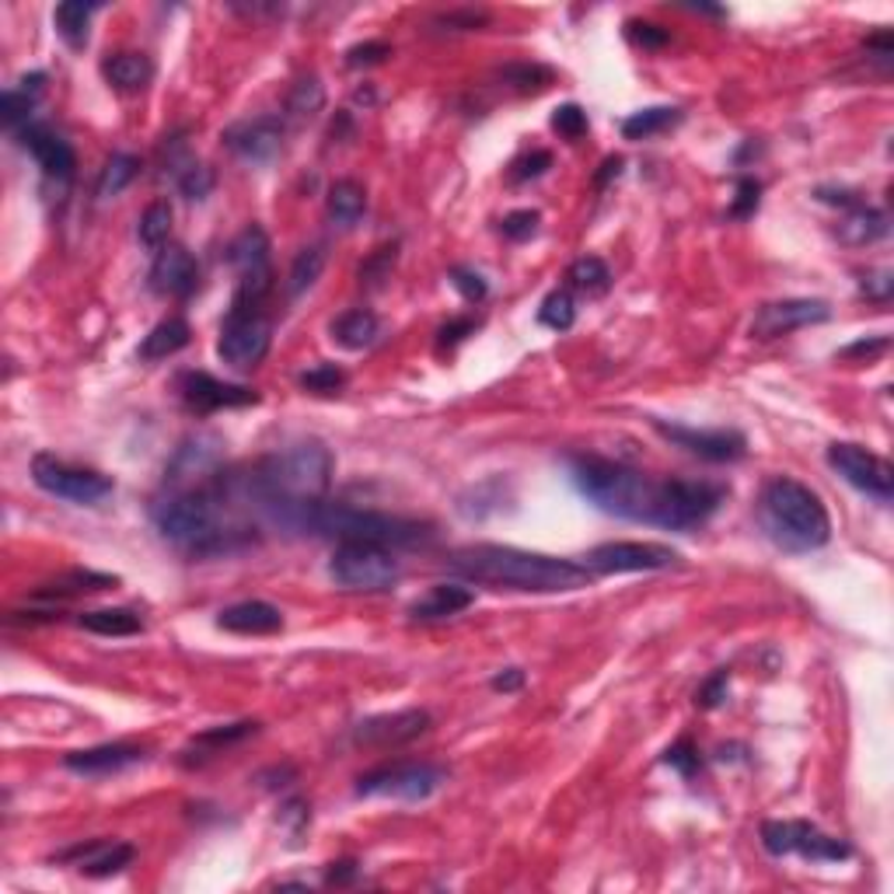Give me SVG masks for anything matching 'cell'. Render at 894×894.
Listing matches in <instances>:
<instances>
[{
  "mask_svg": "<svg viewBox=\"0 0 894 894\" xmlns=\"http://www.w3.org/2000/svg\"><path fill=\"white\" fill-rule=\"evenodd\" d=\"M573 486L581 496L622 521L658 525L671 531H688L703 525L724 500V486L713 483H685V479H650L647 472L629 465L581 454L570 462Z\"/></svg>",
  "mask_w": 894,
  "mask_h": 894,
  "instance_id": "1",
  "label": "cell"
},
{
  "mask_svg": "<svg viewBox=\"0 0 894 894\" xmlns=\"http://www.w3.org/2000/svg\"><path fill=\"white\" fill-rule=\"evenodd\" d=\"M448 566L475 584L531 591V594H563L594 584V573L584 563L560 560V555L525 552L514 545H465L448 555Z\"/></svg>",
  "mask_w": 894,
  "mask_h": 894,
  "instance_id": "2",
  "label": "cell"
},
{
  "mask_svg": "<svg viewBox=\"0 0 894 894\" xmlns=\"http://www.w3.org/2000/svg\"><path fill=\"white\" fill-rule=\"evenodd\" d=\"M332 451L318 441L276 451L249 475V496L255 504H311L322 500L332 483Z\"/></svg>",
  "mask_w": 894,
  "mask_h": 894,
  "instance_id": "3",
  "label": "cell"
},
{
  "mask_svg": "<svg viewBox=\"0 0 894 894\" xmlns=\"http://www.w3.org/2000/svg\"><path fill=\"white\" fill-rule=\"evenodd\" d=\"M759 518L769 539L786 552L821 549L831 534L828 510L818 500V493L797 479H790V475H780V479H772L762 489Z\"/></svg>",
  "mask_w": 894,
  "mask_h": 894,
  "instance_id": "4",
  "label": "cell"
},
{
  "mask_svg": "<svg viewBox=\"0 0 894 894\" xmlns=\"http://www.w3.org/2000/svg\"><path fill=\"white\" fill-rule=\"evenodd\" d=\"M217 486L213 489H183L168 496L154 507V525L175 545H189L196 552L221 549L224 545V528L221 510H217Z\"/></svg>",
  "mask_w": 894,
  "mask_h": 894,
  "instance_id": "5",
  "label": "cell"
},
{
  "mask_svg": "<svg viewBox=\"0 0 894 894\" xmlns=\"http://www.w3.org/2000/svg\"><path fill=\"white\" fill-rule=\"evenodd\" d=\"M329 577L343 591H388L399 581V563L388 545L377 542H340L329 560Z\"/></svg>",
  "mask_w": 894,
  "mask_h": 894,
  "instance_id": "6",
  "label": "cell"
},
{
  "mask_svg": "<svg viewBox=\"0 0 894 894\" xmlns=\"http://www.w3.org/2000/svg\"><path fill=\"white\" fill-rule=\"evenodd\" d=\"M32 479H35L38 489H46L49 496H59V500L77 504V507L102 504L115 489L109 475L67 465V462H59L56 454H35V459H32Z\"/></svg>",
  "mask_w": 894,
  "mask_h": 894,
  "instance_id": "7",
  "label": "cell"
},
{
  "mask_svg": "<svg viewBox=\"0 0 894 894\" xmlns=\"http://www.w3.org/2000/svg\"><path fill=\"white\" fill-rule=\"evenodd\" d=\"M448 772L430 762H395L367 772L356 780L361 797H395V801H427L444 786Z\"/></svg>",
  "mask_w": 894,
  "mask_h": 894,
  "instance_id": "8",
  "label": "cell"
},
{
  "mask_svg": "<svg viewBox=\"0 0 894 894\" xmlns=\"http://www.w3.org/2000/svg\"><path fill=\"white\" fill-rule=\"evenodd\" d=\"M762 846L772 852V857H790V852H797V857H804L810 863H839V860L852 857V849L842 839H831L821 828H814L807 821H765Z\"/></svg>",
  "mask_w": 894,
  "mask_h": 894,
  "instance_id": "9",
  "label": "cell"
},
{
  "mask_svg": "<svg viewBox=\"0 0 894 894\" xmlns=\"http://www.w3.org/2000/svg\"><path fill=\"white\" fill-rule=\"evenodd\" d=\"M828 465L836 468L849 486H857L860 493L873 496L878 504H891L894 496V468L887 459L873 454L860 444L839 441L828 448Z\"/></svg>",
  "mask_w": 894,
  "mask_h": 894,
  "instance_id": "10",
  "label": "cell"
},
{
  "mask_svg": "<svg viewBox=\"0 0 894 894\" xmlns=\"http://www.w3.org/2000/svg\"><path fill=\"white\" fill-rule=\"evenodd\" d=\"M269 343L273 325L260 311H231L221 329V340H217V356L234 371H249L269 353Z\"/></svg>",
  "mask_w": 894,
  "mask_h": 894,
  "instance_id": "11",
  "label": "cell"
},
{
  "mask_svg": "<svg viewBox=\"0 0 894 894\" xmlns=\"http://www.w3.org/2000/svg\"><path fill=\"white\" fill-rule=\"evenodd\" d=\"M682 555L658 545V542H605L587 552L584 566L598 577V573H647V570H671L678 566Z\"/></svg>",
  "mask_w": 894,
  "mask_h": 894,
  "instance_id": "12",
  "label": "cell"
},
{
  "mask_svg": "<svg viewBox=\"0 0 894 894\" xmlns=\"http://www.w3.org/2000/svg\"><path fill=\"white\" fill-rule=\"evenodd\" d=\"M653 430L674 448H682L703 462H741L748 454V441L741 430H695V427L664 423V420H653Z\"/></svg>",
  "mask_w": 894,
  "mask_h": 894,
  "instance_id": "13",
  "label": "cell"
},
{
  "mask_svg": "<svg viewBox=\"0 0 894 894\" xmlns=\"http://www.w3.org/2000/svg\"><path fill=\"white\" fill-rule=\"evenodd\" d=\"M284 133L287 123L280 115H255V119H242L224 130V147L242 157L245 165H269L276 154L284 151Z\"/></svg>",
  "mask_w": 894,
  "mask_h": 894,
  "instance_id": "14",
  "label": "cell"
},
{
  "mask_svg": "<svg viewBox=\"0 0 894 894\" xmlns=\"http://www.w3.org/2000/svg\"><path fill=\"white\" fill-rule=\"evenodd\" d=\"M831 318V308L825 301H810V297H790V301H772L762 305L751 322L754 340H780L807 325H821Z\"/></svg>",
  "mask_w": 894,
  "mask_h": 894,
  "instance_id": "15",
  "label": "cell"
},
{
  "mask_svg": "<svg viewBox=\"0 0 894 894\" xmlns=\"http://www.w3.org/2000/svg\"><path fill=\"white\" fill-rule=\"evenodd\" d=\"M183 391V402L192 412H217V409H242L260 402V391L245 388V385H231V382H217L207 371H189L178 382Z\"/></svg>",
  "mask_w": 894,
  "mask_h": 894,
  "instance_id": "16",
  "label": "cell"
},
{
  "mask_svg": "<svg viewBox=\"0 0 894 894\" xmlns=\"http://www.w3.org/2000/svg\"><path fill=\"white\" fill-rule=\"evenodd\" d=\"M430 727V713L427 709H399V713H382V717H371L364 724H356L353 741L367 744V748H399L416 741L420 733Z\"/></svg>",
  "mask_w": 894,
  "mask_h": 894,
  "instance_id": "17",
  "label": "cell"
},
{
  "mask_svg": "<svg viewBox=\"0 0 894 894\" xmlns=\"http://www.w3.org/2000/svg\"><path fill=\"white\" fill-rule=\"evenodd\" d=\"M18 144L35 157V165L43 168V175L53 178V183H70L74 178V168H77L74 147L49 126L29 123L25 130H18Z\"/></svg>",
  "mask_w": 894,
  "mask_h": 894,
  "instance_id": "18",
  "label": "cell"
},
{
  "mask_svg": "<svg viewBox=\"0 0 894 894\" xmlns=\"http://www.w3.org/2000/svg\"><path fill=\"white\" fill-rule=\"evenodd\" d=\"M200 284V266L183 245H165L154 255L151 266V287L165 297H189Z\"/></svg>",
  "mask_w": 894,
  "mask_h": 894,
  "instance_id": "19",
  "label": "cell"
},
{
  "mask_svg": "<svg viewBox=\"0 0 894 894\" xmlns=\"http://www.w3.org/2000/svg\"><path fill=\"white\" fill-rule=\"evenodd\" d=\"M136 762H144V748L136 744H98V748H85V751H70L64 759V769L77 772V776L88 780H102V776H115Z\"/></svg>",
  "mask_w": 894,
  "mask_h": 894,
  "instance_id": "20",
  "label": "cell"
},
{
  "mask_svg": "<svg viewBox=\"0 0 894 894\" xmlns=\"http://www.w3.org/2000/svg\"><path fill=\"white\" fill-rule=\"evenodd\" d=\"M217 465H221V444H217V437H189V441L175 451V459L165 472V483L172 486H186L192 479H200V475H213Z\"/></svg>",
  "mask_w": 894,
  "mask_h": 894,
  "instance_id": "21",
  "label": "cell"
},
{
  "mask_svg": "<svg viewBox=\"0 0 894 894\" xmlns=\"http://www.w3.org/2000/svg\"><path fill=\"white\" fill-rule=\"evenodd\" d=\"M59 860H74L88 878H112L133 860V846L130 842H109V839H91L85 846H74L67 852H59Z\"/></svg>",
  "mask_w": 894,
  "mask_h": 894,
  "instance_id": "22",
  "label": "cell"
},
{
  "mask_svg": "<svg viewBox=\"0 0 894 894\" xmlns=\"http://www.w3.org/2000/svg\"><path fill=\"white\" fill-rule=\"evenodd\" d=\"M217 626L238 636H269L284 629V611L269 601H238L217 615Z\"/></svg>",
  "mask_w": 894,
  "mask_h": 894,
  "instance_id": "23",
  "label": "cell"
},
{
  "mask_svg": "<svg viewBox=\"0 0 894 894\" xmlns=\"http://www.w3.org/2000/svg\"><path fill=\"white\" fill-rule=\"evenodd\" d=\"M475 605V594L462 584H433L427 591V598H420L409 615L420 622H433V619H451V615H462L465 608Z\"/></svg>",
  "mask_w": 894,
  "mask_h": 894,
  "instance_id": "24",
  "label": "cell"
},
{
  "mask_svg": "<svg viewBox=\"0 0 894 894\" xmlns=\"http://www.w3.org/2000/svg\"><path fill=\"white\" fill-rule=\"evenodd\" d=\"M102 74H106V81L115 88V91H144L151 81H154V64H151V56L147 53H115L109 56L106 64H102Z\"/></svg>",
  "mask_w": 894,
  "mask_h": 894,
  "instance_id": "25",
  "label": "cell"
},
{
  "mask_svg": "<svg viewBox=\"0 0 894 894\" xmlns=\"http://www.w3.org/2000/svg\"><path fill=\"white\" fill-rule=\"evenodd\" d=\"M325 210H329V221L335 228H356L361 224V217L367 210V192L361 183H353V178H335L329 186V200H325Z\"/></svg>",
  "mask_w": 894,
  "mask_h": 894,
  "instance_id": "26",
  "label": "cell"
},
{
  "mask_svg": "<svg viewBox=\"0 0 894 894\" xmlns=\"http://www.w3.org/2000/svg\"><path fill=\"white\" fill-rule=\"evenodd\" d=\"M228 263L238 269V276L269 269V238L260 224H249L242 234L231 238L228 245Z\"/></svg>",
  "mask_w": 894,
  "mask_h": 894,
  "instance_id": "27",
  "label": "cell"
},
{
  "mask_svg": "<svg viewBox=\"0 0 894 894\" xmlns=\"http://www.w3.org/2000/svg\"><path fill=\"white\" fill-rule=\"evenodd\" d=\"M192 340V329L186 318H165V322H157L141 343V361H168L172 353L186 350Z\"/></svg>",
  "mask_w": 894,
  "mask_h": 894,
  "instance_id": "28",
  "label": "cell"
},
{
  "mask_svg": "<svg viewBox=\"0 0 894 894\" xmlns=\"http://www.w3.org/2000/svg\"><path fill=\"white\" fill-rule=\"evenodd\" d=\"M329 332L343 350H367L377 340V332H382V322H377L374 311L353 308V311H343L340 318H335V322L329 325Z\"/></svg>",
  "mask_w": 894,
  "mask_h": 894,
  "instance_id": "29",
  "label": "cell"
},
{
  "mask_svg": "<svg viewBox=\"0 0 894 894\" xmlns=\"http://www.w3.org/2000/svg\"><path fill=\"white\" fill-rule=\"evenodd\" d=\"M106 587H115V577H109V573L70 570V573H64V577H56L53 584H43L32 598L35 601H59V598H77V594H95Z\"/></svg>",
  "mask_w": 894,
  "mask_h": 894,
  "instance_id": "30",
  "label": "cell"
},
{
  "mask_svg": "<svg viewBox=\"0 0 894 894\" xmlns=\"http://www.w3.org/2000/svg\"><path fill=\"white\" fill-rule=\"evenodd\" d=\"M887 234V217L881 210H873V207H852L846 217H842V224H839V238L846 245H873V242H881V238Z\"/></svg>",
  "mask_w": 894,
  "mask_h": 894,
  "instance_id": "31",
  "label": "cell"
},
{
  "mask_svg": "<svg viewBox=\"0 0 894 894\" xmlns=\"http://www.w3.org/2000/svg\"><path fill=\"white\" fill-rule=\"evenodd\" d=\"M682 123V109L674 106H650V109H640L622 119V136L626 141H650V136H658L671 126Z\"/></svg>",
  "mask_w": 894,
  "mask_h": 894,
  "instance_id": "32",
  "label": "cell"
},
{
  "mask_svg": "<svg viewBox=\"0 0 894 894\" xmlns=\"http://www.w3.org/2000/svg\"><path fill=\"white\" fill-rule=\"evenodd\" d=\"M95 11H98V4H85V0H67V4H59L53 11L56 32L70 49H85L88 46V25H91Z\"/></svg>",
  "mask_w": 894,
  "mask_h": 894,
  "instance_id": "33",
  "label": "cell"
},
{
  "mask_svg": "<svg viewBox=\"0 0 894 894\" xmlns=\"http://www.w3.org/2000/svg\"><path fill=\"white\" fill-rule=\"evenodd\" d=\"M77 622H81L95 636H136V632H144V619L130 608H95V611H85Z\"/></svg>",
  "mask_w": 894,
  "mask_h": 894,
  "instance_id": "34",
  "label": "cell"
},
{
  "mask_svg": "<svg viewBox=\"0 0 894 894\" xmlns=\"http://www.w3.org/2000/svg\"><path fill=\"white\" fill-rule=\"evenodd\" d=\"M136 175H141V157L112 154L109 162H106V168H102V175H98V183H95V196L102 203H109V200H115V196L133 183Z\"/></svg>",
  "mask_w": 894,
  "mask_h": 894,
  "instance_id": "35",
  "label": "cell"
},
{
  "mask_svg": "<svg viewBox=\"0 0 894 894\" xmlns=\"http://www.w3.org/2000/svg\"><path fill=\"white\" fill-rule=\"evenodd\" d=\"M325 269V249L322 245H308L297 252V260L287 273V294L290 297H301L305 290H311L318 284V276Z\"/></svg>",
  "mask_w": 894,
  "mask_h": 894,
  "instance_id": "36",
  "label": "cell"
},
{
  "mask_svg": "<svg viewBox=\"0 0 894 894\" xmlns=\"http://www.w3.org/2000/svg\"><path fill=\"white\" fill-rule=\"evenodd\" d=\"M566 280H570L573 290H581V294L594 297V294H605V290H608V284H611V269H608L605 260H598V255H581V260L566 269Z\"/></svg>",
  "mask_w": 894,
  "mask_h": 894,
  "instance_id": "37",
  "label": "cell"
},
{
  "mask_svg": "<svg viewBox=\"0 0 894 894\" xmlns=\"http://www.w3.org/2000/svg\"><path fill=\"white\" fill-rule=\"evenodd\" d=\"M325 106V88L318 77H305V81H297L287 95V119L294 123H308L311 115H318Z\"/></svg>",
  "mask_w": 894,
  "mask_h": 894,
  "instance_id": "38",
  "label": "cell"
},
{
  "mask_svg": "<svg viewBox=\"0 0 894 894\" xmlns=\"http://www.w3.org/2000/svg\"><path fill=\"white\" fill-rule=\"evenodd\" d=\"M168 234H172V207L165 200L151 203L144 213H141V224H136V238H141L144 249H154L162 252L168 245Z\"/></svg>",
  "mask_w": 894,
  "mask_h": 894,
  "instance_id": "39",
  "label": "cell"
},
{
  "mask_svg": "<svg viewBox=\"0 0 894 894\" xmlns=\"http://www.w3.org/2000/svg\"><path fill=\"white\" fill-rule=\"evenodd\" d=\"M175 186H178V192L186 196V200L200 203V200H207V196L213 192L217 178H213V168H207V165L192 162V157H189V162L175 172Z\"/></svg>",
  "mask_w": 894,
  "mask_h": 894,
  "instance_id": "40",
  "label": "cell"
},
{
  "mask_svg": "<svg viewBox=\"0 0 894 894\" xmlns=\"http://www.w3.org/2000/svg\"><path fill=\"white\" fill-rule=\"evenodd\" d=\"M539 322L552 332H566L573 322H577V301H573V294L552 290L539 308Z\"/></svg>",
  "mask_w": 894,
  "mask_h": 894,
  "instance_id": "41",
  "label": "cell"
},
{
  "mask_svg": "<svg viewBox=\"0 0 894 894\" xmlns=\"http://www.w3.org/2000/svg\"><path fill=\"white\" fill-rule=\"evenodd\" d=\"M500 81L514 91H542L552 81V70L542 64H507L500 70Z\"/></svg>",
  "mask_w": 894,
  "mask_h": 894,
  "instance_id": "42",
  "label": "cell"
},
{
  "mask_svg": "<svg viewBox=\"0 0 894 894\" xmlns=\"http://www.w3.org/2000/svg\"><path fill=\"white\" fill-rule=\"evenodd\" d=\"M255 727H260V724H252V720H242V724H228V727H210V730H203V733H196L192 748L221 751V748H228V744H238V741H245L249 733H255Z\"/></svg>",
  "mask_w": 894,
  "mask_h": 894,
  "instance_id": "43",
  "label": "cell"
},
{
  "mask_svg": "<svg viewBox=\"0 0 894 894\" xmlns=\"http://www.w3.org/2000/svg\"><path fill=\"white\" fill-rule=\"evenodd\" d=\"M32 109H35V98L11 88V91H4V102H0V119H4L8 130H25Z\"/></svg>",
  "mask_w": 894,
  "mask_h": 894,
  "instance_id": "44",
  "label": "cell"
},
{
  "mask_svg": "<svg viewBox=\"0 0 894 894\" xmlns=\"http://www.w3.org/2000/svg\"><path fill=\"white\" fill-rule=\"evenodd\" d=\"M549 123H552V130H555V133L566 136V141H581V136L587 133V126H591V123H587V112H584L577 102H566V106H560V109L552 112Z\"/></svg>",
  "mask_w": 894,
  "mask_h": 894,
  "instance_id": "45",
  "label": "cell"
},
{
  "mask_svg": "<svg viewBox=\"0 0 894 894\" xmlns=\"http://www.w3.org/2000/svg\"><path fill=\"white\" fill-rule=\"evenodd\" d=\"M346 382V374L335 367V364H318L311 371L301 374V388L314 391V395H332V391H340Z\"/></svg>",
  "mask_w": 894,
  "mask_h": 894,
  "instance_id": "46",
  "label": "cell"
},
{
  "mask_svg": "<svg viewBox=\"0 0 894 894\" xmlns=\"http://www.w3.org/2000/svg\"><path fill=\"white\" fill-rule=\"evenodd\" d=\"M451 284H454V290H459L468 305H479L483 297L489 294V287H486L483 276L475 273V269H468V266H454V269H451Z\"/></svg>",
  "mask_w": 894,
  "mask_h": 894,
  "instance_id": "47",
  "label": "cell"
},
{
  "mask_svg": "<svg viewBox=\"0 0 894 894\" xmlns=\"http://www.w3.org/2000/svg\"><path fill=\"white\" fill-rule=\"evenodd\" d=\"M539 221H542V217L534 210H514V213L504 217L500 231H504V238H510V242H528V238L539 231Z\"/></svg>",
  "mask_w": 894,
  "mask_h": 894,
  "instance_id": "48",
  "label": "cell"
},
{
  "mask_svg": "<svg viewBox=\"0 0 894 894\" xmlns=\"http://www.w3.org/2000/svg\"><path fill=\"white\" fill-rule=\"evenodd\" d=\"M385 56H391V46L382 43V38H371V43H361V46H350L346 49V67H374L382 64Z\"/></svg>",
  "mask_w": 894,
  "mask_h": 894,
  "instance_id": "49",
  "label": "cell"
},
{
  "mask_svg": "<svg viewBox=\"0 0 894 894\" xmlns=\"http://www.w3.org/2000/svg\"><path fill=\"white\" fill-rule=\"evenodd\" d=\"M626 35L632 38L636 46H643V49H661V46L671 43V32L661 29V25H653V22H629Z\"/></svg>",
  "mask_w": 894,
  "mask_h": 894,
  "instance_id": "50",
  "label": "cell"
},
{
  "mask_svg": "<svg viewBox=\"0 0 894 894\" xmlns=\"http://www.w3.org/2000/svg\"><path fill=\"white\" fill-rule=\"evenodd\" d=\"M759 192H762V186L754 183V178H738V196H733V203H730V217H738V221L751 217L754 210H759Z\"/></svg>",
  "mask_w": 894,
  "mask_h": 894,
  "instance_id": "51",
  "label": "cell"
},
{
  "mask_svg": "<svg viewBox=\"0 0 894 894\" xmlns=\"http://www.w3.org/2000/svg\"><path fill=\"white\" fill-rule=\"evenodd\" d=\"M664 765L678 769L682 776H692V772L699 769V751H695V744H692L688 738H682L678 744H671V748L664 751Z\"/></svg>",
  "mask_w": 894,
  "mask_h": 894,
  "instance_id": "52",
  "label": "cell"
},
{
  "mask_svg": "<svg viewBox=\"0 0 894 894\" xmlns=\"http://www.w3.org/2000/svg\"><path fill=\"white\" fill-rule=\"evenodd\" d=\"M727 688H730V674H727V671H717L709 682H703L699 692H695V703H699L703 709H717V706H724V699H727Z\"/></svg>",
  "mask_w": 894,
  "mask_h": 894,
  "instance_id": "53",
  "label": "cell"
},
{
  "mask_svg": "<svg viewBox=\"0 0 894 894\" xmlns=\"http://www.w3.org/2000/svg\"><path fill=\"white\" fill-rule=\"evenodd\" d=\"M545 168H552V154L549 151H531V154L521 157V162H514L510 178H514V183H528V178L545 175Z\"/></svg>",
  "mask_w": 894,
  "mask_h": 894,
  "instance_id": "54",
  "label": "cell"
},
{
  "mask_svg": "<svg viewBox=\"0 0 894 894\" xmlns=\"http://www.w3.org/2000/svg\"><path fill=\"white\" fill-rule=\"evenodd\" d=\"M489 18H486V11H472V8H465V11H448V14H441L437 18V25H444V29H454V32H468V29H479V25H486Z\"/></svg>",
  "mask_w": 894,
  "mask_h": 894,
  "instance_id": "55",
  "label": "cell"
},
{
  "mask_svg": "<svg viewBox=\"0 0 894 894\" xmlns=\"http://www.w3.org/2000/svg\"><path fill=\"white\" fill-rule=\"evenodd\" d=\"M860 290L870 297V301H887L891 290H894V276L887 269H878V273H867L860 280Z\"/></svg>",
  "mask_w": 894,
  "mask_h": 894,
  "instance_id": "56",
  "label": "cell"
},
{
  "mask_svg": "<svg viewBox=\"0 0 894 894\" xmlns=\"http://www.w3.org/2000/svg\"><path fill=\"white\" fill-rule=\"evenodd\" d=\"M391 266H395V249H382V252L374 255V260H367V263L361 266V280H367V284H382Z\"/></svg>",
  "mask_w": 894,
  "mask_h": 894,
  "instance_id": "57",
  "label": "cell"
},
{
  "mask_svg": "<svg viewBox=\"0 0 894 894\" xmlns=\"http://www.w3.org/2000/svg\"><path fill=\"white\" fill-rule=\"evenodd\" d=\"M884 350H887V335H873V340H860V343L846 346L839 356H842V361H857V356H878Z\"/></svg>",
  "mask_w": 894,
  "mask_h": 894,
  "instance_id": "58",
  "label": "cell"
},
{
  "mask_svg": "<svg viewBox=\"0 0 894 894\" xmlns=\"http://www.w3.org/2000/svg\"><path fill=\"white\" fill-rule=\"evenodd\" d=\"M472 329H475L472 318H454V322H448L437 335H441V346H454V343H462Z\"/></svg>",
  "mask_w": 894,
  "mask_h": 894,
  "instance_id": "59",
  "label": "cell"
},
{
  "mask_svg": "<svg viewBox=\"0 0 894 894\" xmlns=\"http://www.w3.org/2000/svg\"><path fill=\"white\" fill-rule=\"evenodd\" d=\"M489 685H493L496 692H504V695H507V692H518V688L525 685V671H521V667H507V671L496 674V678H493Z\"/></svg>",
  "mask_w": 894,
  "mask_h": 894,
  "instance_id": "60",
  "label": "cell"
},
{
  "mask_svg": "<svg viewBox=\"0 0 894 894\" xmlns=\"http://www.w3.org/2000/svg\"><path fill=\"white\" fill-rule=\"evenodd\" d=\"M867 49L873 53L881 59V64H891V53H894V38H891V32L884 29V32H878V35H870L867 38Z\"/></svg>",
  "mask_w": 894,
  "mask_h": 894,
  "instance_id": "61",
  "label": "cell"
},
{
  "mask_svg": "<svg viewBox=\"0 0 894 894\" xmlns=\"http://www.w3.org/2000/svg\"><path fill=\"white\" fill-rule=\"evenodd\" d=\"M619 175H622V157H605V162H601V172L594 175V186L605 189V186L611 183V178H619Z\"/></svg>",
  "mask_w": 894,
  "mask_h": 894,
  "instance_id": "62",
  "label": "cell"
},
{
  "mask_svg": "<svg viewBox=\"0 0 894 894\" xmlns=\"http://www.w3.org/2000/svg\"><path fill=\"white\" fill-rule=\"evenodd\" d=\"M43 85H46V74H43V70H35V74H25L22 81H18V91H25V95L35 98L38 91H43Z\"/></svg>",
  "mask_w": 894,
  "mask_h": 894,
  "instance_id": "63",
  "label": "cell"
},
{
  "mask_svg": "<svg viewBox=\"0 0 894 894\" xmlns=\"http://www.w3.org/2000/svg\"><path fill=\"white\" fill-rule=\"evenodd\" d=\"M353 873H356V867L346 860V863H332V870H329V884H346V881H353Z\"/></svg>",
  "mask_w": 894,
  "mask_h": 894,
  "instance_id": "64",
  "label": "cell"
}]
</instances>
